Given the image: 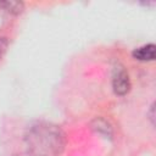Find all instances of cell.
Returning a JSON list of instances; mask_svg holds the SVG:
<instances>
[{"label":"cell","instance_id":"4","mask_svg":"<svg viewBox=\"0 0 156 156\" xmlns=\"http://www.w3.org/2000/svg\"><path fill=\"white\" fill-rule=\"evenodd\" d=\"M23 7H24V4L22 1H0V9L1 10H5L10 13H13V15H18L23 11Z\"/></svg>","mask_w":156,"mask_h":156},{"label":"cell","instance_id":"3","mask_svg":"<svg viewBox=\"0 0 156 156\" xmlns=\"http://www.w3.org/2000/svg\"><path fill=\"white\" fill-rule=\"evenodd\" d=\"M132 55L138 61H143V62L154 61L156 55V46L155 44H146V45L139 46L133 50Z\"/></svg>","mask_w":156,"mask_h":156},{"label":"cell","instance_id":"6","mask_svg":"<svg viewBox=\"0 0 156 156\" xmlns=\"http://www.w3.org/2000/svg\"><path fill=\"white\" fill-rule=\"evenodd\" d=\"M6 48H7V40H6L5 38H0V57H1L2 54L5 52Z\"/></svg>","mask_w":156,"mask_h":156},{"label":"cell","instance_id":"5","mask_svg":"<svg viewBox=\"0 0 156 156\" xmlns=\"http://www.w3.org/2000/svg\"><path fill=\"white\" fill-rule=\"evenodd\" d=\"M91 127L98 133H101V134H105V135H108V136L112 134V129H111L110 124L104 118H95L91 123Z\"/></svg>","mask_w":156,"mask_h":156},{"label":"cell","instance_id":"1","mask_svg":"<svg viewBox=\"0 0 156 156\" xmlns=\"http://www.w3.org/2000/svg\"><path fill=\"white\" fill-rule=\"evenodd\" d=\"M24 143L29 156H61L66 146V135L58 126L40 121L28 127Z\"/></svg>","mask_w":156,"mask_h":156},{"label":"cell","instance_id":"8","mask_svg":"<svg viewBox=\"0 0 156 156\" xmlns=\"http://www.w3.org/2000/svg\"><path fill=\"white\" fill-rule=\"evenodd\" d=\"M27 156H29V155H28V154H27Z\"/></svg>","mask_w":156,"mask_h":156},{"label":"cell","instance_id":"2","mask_svg":"<svg viewBox=\"0 0 156 156\" xmlns=\"http://www.w3.org/2000/svg\"><path fill=\"white\" fill-rule=\"evenodd\" d=\"M112 89L116 95L124 96L130 90V79L126 67L117 62L112 69Z\"/></svg>","mask_w":156,"mask_h":156},{"label":"cell","instance_id":"7","mask_svg":"<svg viewBox=\"0 0 156 156\" xmlns=\"http://www.w3.org/2000/svg\"><path fill=\"white\" fill-rule=\"evenodd\" d=\"M149 118L151 121V124H155V102L150 106V111H149Z\"/></svg>","mask_w":156,"mask_h":156}]
</instances>
